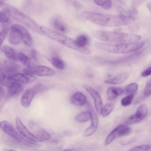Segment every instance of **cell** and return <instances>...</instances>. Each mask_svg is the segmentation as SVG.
I'll list each match as a JSON object with an SVG mask.
<instances>
[{"instance_id":"cell-8","label":"cell","mask_w":151,"mask_h":151,"mask_svg":"<svg viewBox=\"0 0 151 151\" xmlns=\"http://www.w3.org/2000/svg\"><path fill=\"white\" fill-rule=\"evenodd\" d=\"M16 126L17 130L22 135L28 140L34 142H41L43 141L31 133L22 123L20 118L16 117L15 119Z\"/></svg>"},{"instance_id":"cell-39","label":"cell","mask_w":151,"mask_h":151,"mask_svg":"<svg viewBox=\"0 0 151 151\" xmlns=\"http://www.w3.org/2000/svg\"><path fill=\"white\" fill-rule=\"evenodd\" d=\"M4 4V1L0 0V6L3 5Z\"/></svg>"},{"instance_id":"cell-5","label":"cell","mask_w":151,"mask_h":151,"mask_svg":"<svg viewBox=\"0 0 151 151\" xmlns=\"http://www.w3.org/2000/svg\"><path fill=\"white\" fill-rule=\"evenodd\" d=\"M5 7V9L8 11L9 16L12 18L36 32L42 34L40 27L30 17L11 5L6 4Z\"/></svg>"},{"instance_id":"cell-17","label":"cell","mask_w":151,"mask_h":151,"mask_svg":"<svg viewBox=\"0 0 151 151\" xmlns=\"http://www.w3.org/2000/svg\"><path fill=\"white\" fill-rule=\"evenodd\" d=\"M123 92L124 90L120 88L110 87L108 88L106 91L107 99L109 100H114Z\"/></svg>"},{"instance_id":"cell-12","label":"cell","mask_w":151,"mask_h":151,"mask_svg":"<svg viewBox=\"0 0 151 151\" xmlns=\"http://www.w3.org/2000/svg\"><path fill=\"white\" fill-rule=\"evenodd\" d=\"M11 28L17 31L20 35L24 43L27 45L30 46L32 43L31 35L28 30L24 27L17 24L12 25Z\"/></svg>"},{"instance_id":"cell-2","label":"cell","mask_w":151,"mask_h":151,"mask_svg":"<svg viewBox=\"0 0 151 151\" xmlns=\"http://www.w3.org/2000/svg\"><path fill=\"white\" fill-rule=\"evenodd\" d=\"M91 34L96 38L106 42L124 43L136 42L141 37L139 35L131 33H120L101 29H94Z\"/></svg>"},{"instance_id":"cell-13","label":"cell","mask_w":151,"mask_h":151,"mask_svg":"<svg viewBox=\"0 0 151 151\" xmlns=\"http://www.w3.org/2000/svg\"><path fill=\"white\" fill-rule=\"evenodd\" d=\"M83 87L89 93L93 98L96 111L98 114L101 115L103 108V103L101 98L98 92L93 88L85 84L82 85Z\"/></svg>"},{"instance_id":"cell-28","label":"cell","mask_w":151,"mask_h":151,"mask_svg":"<svg viewBox=\"0 0 151 151\" xmlns=\"http://www.w3.org/2000/svg\"><path fill=\"white\" fill-rule=\"evenodd\" d=\"M113 109V106L112 104H106L102 108L101 115L104 117L107 116L111 112Z\"/></svg>"},{"instance_id":"cell-25","label":"cell","mask_w":151,"mask_h":151,"mask_svg":"<svg viewBox=\"0 0 151 151\" xmlns=\"http://www.w3.org/2000/svg\"><path fill=\"white\" fill-rule=\"evenodd\" d=\"M94 2L106 10H109L111 7L112 3L110 0H94Z\"/></svg>"},{"instance_id":"cell-33","label":"cell","mask_w":151,"mask_h":151,"mask_svg":"<svg viewBox=\"0 0 151 151\" xmlns=\"http://www.w3.org/2000/svg\"><path fill=\"white\" fill-rule=\"evenodd\" d=\"M9 32V29L5 28L0 31V47Z\"/></svg>"},{"instance_id":"cell-6","label":"cell","mask_w":151,"mask_h":151,"mask_svg":"<svg viewBox=\"0 0 151 151\" xmlns=\"http://www.w3.org/2000/svg\"><path fill=\"white\" fill-rule=\"evenodd\" d=\"M0 128L10 136L26 145L32 147L36 145L33 142L23 138L17 132L13 125L8 121L4 120L0 122Z\"/></svg>"},{"instance_id":"cell-27","label":"cell","mask_w":151,"mask_h":151,"mask_svg":"<svg viewBox=\"0 0 151 151\" xmlns=\"http://www.w3.org/2000/svg\"><path fill=\"white\" fill-rule=\"evenodd\" d=\"M37 136V137L42 141L48 140L51 138V135L50 134L42 128H40L38 130Z\"/></svg>"},{"instance_id":"cell-18","label":"cell","mask_w":151,"mask_h":151,"mask_svg":"<svg viewBox=\"0 0 151 151\" xmlns=\"http://www.w3.org/2000/svg\"><path fill=\"white\" fill-rule=\"evenodd\" d=\"M1 50L9 58L16 61L19 60L18 54L12 47L8 45H4L2 47Z\"/></svg>"},{"instance_id":"cell-10","label":"cell","mask_w":151,"mask_h":151,"mask_svg":"<svg viewBox=\"0 0 151 151\" xmlns=\"http://www.w3.org/2000/svg\"><path fill=\"white\" fill-rule=\"evenodd\" d=\"M25 73L35 74L40 76H52L55 73L52 69L45 66H39L34 67L32 68H26L23 69Z\"/></svg>"},{"instance_id":"cell-38","label":"cell","mask_w":151,"mask_h":151,"mask_svg":"<svg viewBox=\"0 0 151 151\" xmlns=\"http://www.w3.org/2000/svg\"><path fill=\"white\" fill-rule=\"evenodd\" d=\"M147 6L148 9L150 11L151 10V4L150 3H148L147 4Z\"/></svg>"},{"instance_id":"cell-3","label":"cell","mask_w":151,"mask_h":151,"mask_svg":"<svg viewBox=\"0 0 151 151\" xmlns=\"http://www.w3.org/2000/svg\"><path fill=\"white\" fill-rule=\"evenodd\" d=\"M144 42L109 43L96 42L94 46L102 51L114 54H124L140 49L144 45Z\"/></svg>"},{"instance_id":"cell-20","label":"cell","mask_w":151,"mask_h":151,"mask_svg":"<svg viewBox=\"0 0 151 151\" xmlns=\"http://www.w3.org/2000/svg\"><path fill=\"white\" fill-rule=\"evenodd\" d=\"M129 76L128 73H123L113 78L106 80L104 82L106 83L113 85L121 84L126 81Z\"/></svg>"},{"instance_id":"cell-14","label":"cell","mask_w":151,"mask_h":151,"mask_svg":"<svg viewBox=\"0 0 151 151\" xmlns=\"http://www.w3.org/2000/svg\"><path fill=\"white\" fill-rule=\"evenodd\" d=\"M9 78L12 80L24 84L31 83L37 79V78L33 75L25 73L12 75L9 76Z\"/></svg>"},{"instance_id":"cell-21","label":"cell","mask_w":151,"mask_h":151,"mask_svg":"<svg viewBox=\"0 0 151 151\" xmlns=\"http://www.w3.org/2000/svg\"><path fill=\"white\" fill-rule=\"evenodd\" d=\"M21 40V38L19 33L11 28L9 36V41L10 43L13 45H17L20 43Z\"/></svg>"},{"instance_id":"cell-32","label":"cell","mask_w":151,"mask_h":151,"mask_svg":"<svg viewBox=\"0 0 151 151\" xmlns=\"http://www.w3.org/2000/svg\"><path fill=\"white\" fill-rule=\"evenodd\" d=\"M9 15L5 9L0 12V22L6 23L9 20Z\"/></svg>"},{"instance_id":"cell-24","label":"cell","mask_w":151,"mask_h":151,"mask_svg":"<svg viewBox=\"0 0 151 151\" xmlns=\"http://www.w3.org/2000/svg\"><path fill=\"white\" fill-rule=\"evenodd\" d=\"M77 44L80 47H86L89 42L88 37L86 35H82L79 36L75 41Z\"/></svg>"},{"instance_id":"cell-9","label":"cell","mask_w":151,"mask_h":151,"mask_svg":"<svg viewBox=\"0 0 151 151\" xmlns=\"http://www.w3.org/2000/svg\"><path fill=\"white\" fill-rule=\"evenodd\" d=\"M40 85L38 84L26 91L21 99V102L22 105L25 108L29 107L35 95L37 93H40Z\"/></svg>"},{"instance_id":"cell-36","label":"cell","mask_w":151,"mask_h":151,"mask_svg":"<svg viewBox=\"0 0 151 151\" xmlns=\"http://www.w3.org/2000/svg\"><path fill=\"white\" fill-rule=\"evenodd\" d=\"M37 52L35 49H32L31 51V55L32 58L35 60L36 59Z\"/></svg>"},{"instance_id":"cell-16","label":"cell","mask_w":151,"mask_h":151,"mask_svg":"<svg viewBox=\"0 0 151 151\" xmlns=\"http://www.w3.org/2000/svg\"><path fill=\"white\" fill-rule=\"evenodd\" d=\"M23 89V86L21 83L14 81L12 84L8 88V96L9 97L16 96L21 93Z\"/></svg>"},{"instance_id":"cell-34","label":"cell","mask_w":151,"mask_h":151,"mask_svg":"<svg viewBox=\"0 0 151 151\" xmlns=\"http://www.w3.org/2000/svg\"><path fill=\"white\" fill-rule=\"evenodd\" d=\"M151 79L147 82L144 90V94L146 97L150 96L151 94Z\"/></svg>"},{"instance_id":"cell-15","label":"cell","mask_w":151,"mask_h":151,"mask_svg":"<svg viewBox=\"0 0 151 151\" xmlns=\"http://www.w3.org/2000/svg\"><path fill=\"white\" fill-rule=\"evenodd\" d=\"M70 101L71 103L76 106H82L86 104L87 102L86 97L82 93L77 92L71 96Z\"/></svg>"},{"instance_id":"cell-29","label":"cell","mask_w":151,"mask_h":151,"mask_svg":"<svg viewBox=\"0 0 151 151\" xmlns=\"http://www.w3.org/2000/svg\"><path fill=\"white\" fill-rule=\"evenodd\" d=\"M138 86L136 83H131L126 86L125 88L126 92L129 93L134 94L137 90Z\"/></svg>"},{"instance_id":"cell-26","label":"cell","mask_w":151,"mask_h":151,"mask_svg":"<svg viewBox=\"0 0 151 151\" xmlns=\"http://www.w3.org/2000/svg\"><path fill=\"white\" fill-rule=\"evenodd\" d=\"M51 64L55 67L60 69H63L64 68V64L63 61L56 57H52L50 60Z\"/></svg>"},{"instance_id":"cell-1","label":"cell","mask_w":151,"mask_h":151,"mask_svg":"<svg viewBox=\"0 0 151 151\" xmlns=\"http://www.w3.org/2000/svg\"><path fill=\"white\" fill-rule=\"evenodd\" d=\"M81 14L83 18L92 23L108 27L127 25L135 19L134 17L130 16L104 14L87 11L82 12Z\"/></svg>"},{"instance_id":"cell-11","label":"cell","mask_w":151,"mask_h":151,"mask_svg":"<svg viewBox=\"0 0 151 151\" xmlns=\"http://www.w3.org/2000/svg\"><path fill=\"white\" fill-rule=\"evenodd\" d=\"M147 108L145 104L140 105L137 109L136 113L130 116L127 121L128 124H132L139 122L146 116Z\"/></svg>"},{"instance_id":"cell-35","label":"cell","mask_w":151,"mask_h":151,"mask_svg":"<svg viewBox=\"0 0 151 151\" xmlns=\"http://www.w3.org/2000/svg\"><path fill=\"white\" fill-rule=\"evenodd\" d=\"M151 74V67H148L142 73L141 75L143 77L147 76Z\"/></svg>"},{"instance_id":"cell-31","label":"cell","mask_w":151,"mask_h":151,"mask_svg":"<svg viewBox=\"0 0 151 151\" xmlns=\"http://www.w3.org/2000/svg\"><path fill=\"white\" fill-rule=\"evenodd\" d=\"M134 96V94H131L123 98L121 101L122 105L126 106L130 104Z\"/></svg>"},{"instance_id":"cell-40","label":"cell","mask_w":151,"mask_h":151,"mask_svg":"<svg viewBox=\"0 0 151 151\" xmlns=\"http://www.w3.org/2000/svg\"><path fill=\"white\" fill-rule=\"evenodd\" d=\"M9 151H16L15 150H14L11 149V150H9Z\"/></svg>"},{"instance_id":"cell-19","label":"cell","mask_w":151,"mask_h":151,"mask_svg":"<svg viewBox=\"0 0 151 151\" xmlns=\"http://www.w3.org/2000/svg\"><path fill=\"white\" fill-rule=\"evenodd\" d=\"M53 27L57 30L62 33H66L68 30V27L64 22L58 18H55L52 21Z\"/></svg>"},{"instance_id":"cell-37","label":"cell","mask_w":151,"mask_h":151,"mask_svg":"<svg viewBox=\"0 0 151 151\" xmlns=\"http://www.w3.org/2000/svg\"><path fill=\"white\" fill-rule=\"evenodd\" d=\"M4 94V91L2 87L0 86V97H2Z\"/></svg>"},{"instance_id":"cell-7","label":"cell","mask_w":151,"mask_h":151,"mask_svg":"<svg viewBox=\"0 0 151 151\" xmlns=\"http://www.w3.org/2000/svg\"><path fill=\"white\" fill-rule=\"evenodd\" d=\"M131 132V129L128 126L124 124L120 125L116 127L108 135L105 142L107 145L111 143L115 138L126 136Z\"/></svg>"},{"instance_id":"cell-22","label":"cell","mask_w":151,"mask_h":151,"mask_svg":"<svg viewBox=\"0 0 151 151\" xmlns=\"http://www.w3.org/2000/svg\"><path fill=\"white\" fill-rule=\"evenodd\" d=\"M91 118V114L89 111H83L77 114L75 118V120L79 122H87Z\"/></svg>"},{"instance_id":"cell-4","label":"cell","mask_w":151,"mask_h":151,"mask_svg":"<svg viewBox=\"0 0 151 151\" xmlns=\"http://www.w3.org/2000/svg\"><path fill=\"white\" fill-rule=\"evenodd\" d=\"M40 28L43 33L62 45L85 55H89L92 53L90 49L86 47H80L75 41L68 36L45 27L41 26Z\"/></svg>"},{"instance_id":"cell-30","label":"cell","mask_w":151,"mask_h":151,"mask_svg":"<svg viewBox=\"0 0 151 151\" xmlns=\"http://www.w3.org/2000/svg\"><path fill=\"white\" fill-rule=\"evenodd\" d=\"M150 147L149 145H143L137 146L127 151H149Z\"/></svg>"},{"instance_id":"cell-23","label":"cell","mask_w":151,"mask_h":151,"mask_svg":"<svg viewBox=\"0 0 151 151\" xmlns=\"http://www.w3.org/2000/svg\"><path fill=\"white\" fill-rule=\"evenodd\" d=\"M18 56L19 60L27 68H30L34 67L32 65L30 59L25 54L22 52H19L18 54Z\"/></svg>"}]
</instances>
